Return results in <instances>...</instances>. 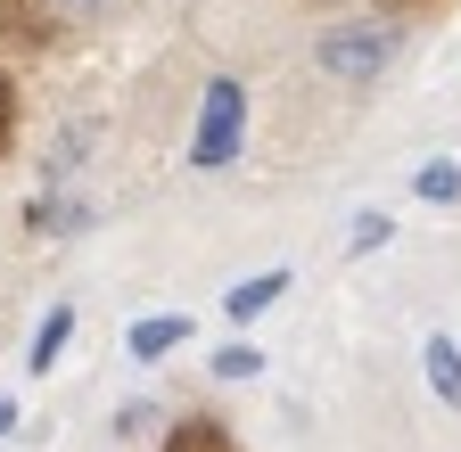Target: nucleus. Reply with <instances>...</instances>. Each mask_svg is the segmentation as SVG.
Returning <instances> with one entry per match:
<instances>
[{"label": "nucleus", "instance_id": "obj_1", "mask_svg": "<svg viewBox=\"0 0 461 452\" xmlns=\"http://www.w3.org/2000/svg\"><path fill=\"white\" fill-rule=\"evenodd\" d=\"M387 58H395V33H387V25H338V33H321V75L355 83V91L379 83Z\"/></svg>", "mask_w": 461, "mask_h": 452}, {"label": "nucleus", "instance_id": "obj_2", "mask_svg": "<svg viewBox=\"0 0 461 452\" xmlns=\"http://www.w3.org/2000/svg\"><path fill=\"white\" fill-rule=\"evenodd\" d=\"M240 140H248V91L240 83H214L206 91V107H198V140H190V164H230L240 156Z\"/></svg>", "mask_w": 461, "mask_h": 452}, {"label": "nucleus", "instance_id": "obj_3", "mask_svg": "<svg viewBox=\"0 0 461 452\" xmlns=\"http://www.w3.org/2000/svg\"><path fill=\"white\" fill-rule=\"evenodd\" d=\"M182 337H190V321H182V313H149V321H132V329H124V346H132V362H157V354L182 346Z\"/></svg>", "mask_w": 461, "mask_h": 452}, {"label": "nucleus", "instance_id": "obj_4", "mask_svg": "<svg viewBox=\"0 0 461 452\" xmlns=\"http://www.w3.org/2000/svg\"><path fill=\"white\" fill-rule=\"evenodd\" d=\"M280 297H288V271H256V279H240L222 305H230V321H256V313H272Z\"/></svg>", "mask_w": 461, "mask_h": 452}, {"label": "nucleus", "instance_id": "obj_5", "mask_svg": "<svg viewBox=\"0 0 461 452\" xmlns=\"http://www.w3.org/2000/svg\"><path fill=\"white\" fill-rule=\"evenodd\" d=\"M420 362H429V386H437L445 403L461 412V346H453V337H429V346H420Z\"/></svg>", "mask_w": 461, "mask_h": 452}, {"label": "nucleus", "instance_id": "obj_6", "mask_svg": "<svg viewBox=\"0 0 461 452\" xmlns=\"http://www.w3.org/2000/svg\"><path fill=\"white\" fill-rule=\"evenodd\" d=\"M67 337H75V313H67V305H58V313H41V329H33V354H25V370H50Z\"/></svg>", "mask_w": 461, "mask_h": 452}, {"label": "nucleus", "instance_id": "obj_7", "mask_svg": "<svg viewBox=\"0 0 461 452\" xmlns=\"http://www.w3.org/2000/svg\"><path fill=\"white\" fill-rule=\"evenodd\" d=\"M50 17H58V0H0V33H17V41L41 33Z\"/></svg>", "mask_w": 461, "mask_h": 452}, {"label": "nucleus", "instance_id": "obj_8", "mask_svg": "<svg viewBox=\"0 0 461 452\" xmlns=\"http://www.w3.org/2000/svg\"><path fill=\"white\" fill-rule=\"evenodd\" d=\"M165 452H240V444H230L222 428H206V420H190V428H173V436H165Z\"/></svg>", "mask_w": 461, "mask_h": 452}, {"label": "nucleus", "instance_id": "obj_9", "mask_svg": "<svg viewBox=\"0 0 461 452\" xmlns=\"http://www.w3.org/2000/svg\"><path fill=\"white\" fill-rule=\"evenodd\" d=\"M420 198H429V206L461 198V173H453V164H420Z\"/></svg>", "mask_w": 461, "mask_h": 452}, {"label": "nucleus", "instance_id": "obj_10", "mask_svg": "<svg viewBox=\"0 0 461 452\" xmlns=\"http://www.w3.org/2000/svg\"><path fill=\"white\" fill-rule=\"evenodd\" d=\"M256 370H264L256 346H222V354H214V378H256Z\"/></svg>", "mask_w": 461, "mask_h": 452}, {"label": "nucleus", "instance_id": "obj_11", "mask_svg": "<svg viewBox=\"0 0 461 452\" xmlns=\"http://www.w3.org/2000/svg\"><path fill=\"white\" fill-rule=\"evenodd\" d=\"M387 231H395L387 214H355V231H346V247H355V255H371V247H379Z\"/></svg>", "mask_w": 461, "mask_h": 452}, {"label": "nucleus", "instance_id": "obj_12", "mask_svg": "<svg viewBox=\"0 0 461 452\" xmlns=\"http://www.w3.org/2000/svg\"><path fill=\"white\" fill-rule=\"evenodd\" d=\"M0 140H9V83H0Z\"/></svg>", "mask_w": 461, "mask_h": 452}]
</instances>
